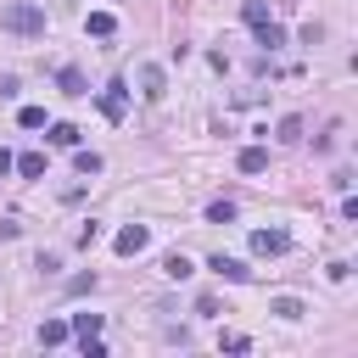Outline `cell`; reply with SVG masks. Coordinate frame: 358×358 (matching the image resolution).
I'll use <instances>...</instances> for the list:
<instances>
[{
  "label": "cell",
  "instance_id": "6da1fadb",
  "mask_svg": "<svg viewBox=\"0 0 358 358\" xmlns=\"http://www.w3.org/2000/svg\"><path fill=\"white\" fill-rule=\"evenodd\" d=\"M0 28L17 34V39H39L45 34V11L34 0H11V6H0Z\"/></svg>",
  "mask_w": 358,
  "mask_h": 358
},
{
  "label": "cell",
  "instance_id": "7a4b0ae2",
  "mask_svg": "<svg viewBox=\"0 0 358 358\" xmlns=\"http://www.w3.org/2000/svg\"><path fill=\"white\" fill-rule=\"evenodd\" d=\"M101 112H106L112 123H123V112H129V84H123V78H112V84L101 90Z\"/></svg>",
  "mask_w": 358,
  "mask_h": 358
},
{
  "label": "cell",
  "instance_id": "3957f363",
  "mask_svg": "<svg viewBox=\"0 0 358 358\" xmlns=\"http://www.w3.org/2000/svg\"><path fill=\"white\" fill-rule=\"evenodd\" d=\"M145 246H151V229H145V224H123V229H117V252H123V257H140Z\"/></svg>",
  "mask_w": 358,
  "mask_h": 358
},
{
  "label": "cell",
  "instance_id": "277c9868",
  "mask_svg": "<svg viewBox=\"0 0 358 358\" xmlns=\"http://www.w3.org/2000/svg\"><path fill=\"white\" fill-rule=\"evenodd\" d=\"M252 252L257 257H280L285 252V229H252Z\"/></svg>",
  "mask_w": 358,
  "mask_h": 358
},
{
  "label": "cell",
  "instance_id": "5b68a950",
  "mask_svg": "<svg viewBox=\"0 0 358 358\" xmlns=\"http://www.w3.org/2000/svg\"><path fill=\"white\" fill-rule=\"evenodd\" d=\"M140 95H145V101H162V95H168V73H162V67H140Z\"/></svg>",
  "mask_w": 358,
  "mask_h": 358
},
{
  "label": "cell",
  "instance_id": "8992f818",
  "mask_svg": "<svg viewBox=\"0 0 358 358\" xmlns=\"http://www.w3.org/2000/svg\"><path fill=\"white\" fill-rule=\"evenodd\" d=\"M207 268H213V274H218V280H252V268H246V263H241V257H224V252H218V257H213V263H207Z\"/></svg>",
  "mask_w": 358,
  "mask_h": 358
},
{
  "label": "cell",
  "instance_id": "52a82bcc",
  "mask_svg": "<svg viewBox=\"0 0 358 358\" xmlns=\"http://www.w3.org/2000/svg\"><path fill=\"white\" fill-rule=\"evenodd\" d=\"M235 168H241V173H263V168H268V151H263V145H246V151L235 157Z\"/></svg>",
  "mask_w": 358,
  "mask_h": 358
},
{
  "label": "cell",
  "instance_id": "ba28073f",
  "mask_svg": "<svg viewBox=\"0 0 358 358\" xmlns=\"http://www.w3.org/2000/svg\"><path fill=\"white\" fill-rule=\"evenodd\" d=\"M84 28H90L95 39H112V34H117V17H112V11H90V22H84Z\"/></svg>",
  "mask_w": 358,
  "mask_h": 358
},
{
  "label": "cell",
  "instance_id": "9c48e42d",
  "mask_svg": "<svg viewBox=\"0 0 358 358\" xmlns=\"http://www.w3.org/2000/svg\"><path fill=\"white\" fill-rule=\"evenodd\" d=\"M56 84H62V95H90V84H84V73H78V67H62V73H56Z\"/></svg>",
  "mask_w": 358,
  "mask_h": 358
},
{
  "label": "cell",
  "instance_id": "30bf717a",
  "mask_svg": "<svg viewBox=\"0 0 358 358\" xmlns=\"http://www.w3.org/2000/svg\"><path fill=\"white\" fill-rule=\"evenodd\" d=\"M78 341H90V336H101V313H73V324H67Z\"/></svg>",
  "mask_w": 358,
  "mask_h": 358
},
{
  "label": "cell",
  "instance_id": "8fae6325",
  "mask_svg": "<svg viewBox=\"0 0 358 358\" xmlns=\"http://www.w3.org/2000/svg\"><path fill=\"white\" fill-rule=\"evenodd\" d=\"M67 336H73V330H67L62 319H45V324H39V347H62Z\"/></svg>",
  "mask_w": 358,
  "mask_h": 358
},
{
  "label": "cell",
  "instance_id": "7c38bea8",
  "mask_svg": "<svg viewBox=\"0 0 358 358\" xmlns=\"http://www.w3.org/2000/svg\"><path fill=\"white\" fill-rule=\"evenodd\" d=\"M257 45H263V50H280V45H285V28H280V22L268 17V22L257 28Z\"/></svg>",
  "mask_w": 358,
  "mask_h": 358
},
{
  "label": "cell",
  "instance_id": "4fadbf2b",
  "mask_svg": "<svg viewBox=\"0 0 358 358\" xmlns=\"http://www.w3.org/2000/svg\"><path fill=\"white\" fill-rule=\"evenodd\" d=\"M11 168H17L22 179H39V173H45V157H39V151H28V157H17Z\"/></svg>",
  "mask_w": 358,
  "mask_h": 358
},
{
  "label": "cell",
  "instance_id": "5bb4252c",
  "mask_svg": "<svg viewBox=\"0 0 358 358\" xmlns=\"http://www.w3.org/2000/svg\"><path fill=\"white\" fill-rule=\"evenodd\" d=\"M268 313H280V319H302L308 308H302L296 296H274V302H268Z\"/></svg>",
  "mask_w": 358,
  "mask_h": 358
},
{
  "label": "cell",
  "instance_id": "9a60e30c",
  "mask_svg": "<svg viewBox=\"0 0 358 358\" xmlns=\"http://www.w3.org/2000/svg\"><path fill=\"white\" fill-rule=\"evenodd\" d=\"M241 17H246V28H263V22H268V6H263V0H246Z\"/></svg>",
  "mask_w": 358,
  "mask_h": 358
},
{
  "label": "cell",
  "instance_id": "2e32d148",
  "mask_svg": "<svg viewBox=\"0 0 358 358\" xmlns=\"http://www.w3.org/2000/svg\"><path fill=\"white\" fill-rule=\"evenodd\" d=\"M162 274H168V280H190V257H179V252L162 257Z\"/></svg>",
  "mask_w": 358,
  "mask_h": 358
},
{
  "label": "cell",
  "instance_id": "e0dca14e",
  "mask_svg": "<svg viewBox=\"0 0 358 358\" xmlns=\"http://www.w3.org/2000/svg\"><path fill=\"white\" fill-rule=\"evenodd\" d=\"M50 145H78V129L73 123H50Z\"/></svg>",
  "mask_w": 358,
  "mask_h": 358
},
{
  "label": "cell",
  "instance_id": "ac0fdd59",
  "mask_svg": "<svg viewBox=\"0 0 358 358\" xmlns=\"http://www.w3.org/2000/svg\"><path fill=\"white\" fill-rule=\"evenodd\" d=\"M229 218H235V201H229V196H224V201H213V207H207V224H229Z\"/></svg>",
  "mask_w": 358,
  "mask_h": 358
},
{
  "label": "cell",
  "instance_id": "d6986e66",
  "mask_svg": "<svg viewBox=\"0 0 358 358\" xmlns=\"http://www.w3.org/2000/svg\"><path fill=\"white\" fill-rule=\"evenodd\" d=\"M17 123H22V129H45V106H22Z\"/></svg>",
  "mask_w": 358,
  "mask_h": 358
},
{
  "label": "cell",
  "instance_id": "ffe728a7",
  "mask_svg": "<svg viewBox=\"0 0 358 358\" xmlns=\"http://www.w3.org/2000/svg\"><path fill=\"white\" fill-rule=\"evenodd\" d=\"M218 347H224V352H246V347H252V341H246V336H241V330H224V336H218Z\"/></svg>",
  "mask_w": 358,
  "mask_h": 358
},
{
  "label": "cell",
  "instance_id": "44dd1931",
  "mask_svg": "<svg viewBox=\"0 0 358 358\" xmlns=\"http://www.w3.org/2000/svg\"><path fill=\"white\" fill-rule=\"evenodd\" d=\"M280 140H302V117H280Z\"/></svg>",
  "mask_w": 358,
  "mask_h": 358
},
{
  "label": "cell",
  "instance_id": "7402d4cb",
  "mask_svg": "<svg viewBox=\"0 0 358 358\" xmlns=\"http://www.w3.org/2000/svg\"><path fill=\"white\" fill-rule=\"evenodd\" d=\"M73 168H78V173H95V168H101V157H95V151H78V157H73Z\"/></svg>",
  "mask_w": 358,
  "mask_h": 358
},
{
  "label": "cell",
  "instance_id": "603a6c76",
  "mask_svg": "<svg viewBox=\"0 0 358 358\" xmlns=\"http://www.w3.org/2000/svg\"><path fill=\"white\" fill-rule=\"evenodd\" d=\"M11 162H17V157H11V151H6V145H0V179H6V173H11Z\"/></svg>",
  "mask_w": 358,
  "mask_h": 358
}]
</instances>
